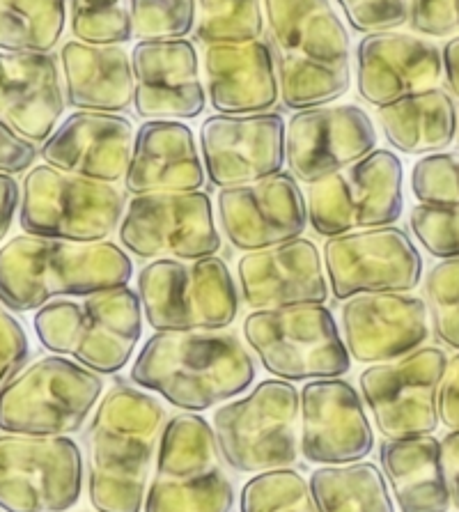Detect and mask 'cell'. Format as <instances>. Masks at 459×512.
Instances as JSON below:
<instances>
[{
    "mask_svg": "<svg viewBox=\"0 0 459 512\" xmlns=\"http://www.w3.org/2000/svg\"><path fill=\"white\" fill-rule=\"evenodd\" d=\"M138 389L189 414L239 398L255 382V361L230 331H157L131 368Z\"/></svg>",
    "mask_w": 459,
    "mask_h": 512,
    "instance_id": "6da1fadb",
    "label": "cell"
},
{
    "mask_svg": "<svg viewBox=\"0 0 459 512\" xmlns=\"http://www.w3.org/2000/svg\"><path fill=\"white\" fill-rule=\"evenodd\" d=\"M166 409L152 393L118 384L88 430V496L97 512H143Z\"/></svg>",
    "mask_w": 459,
    "mask_h": 512,
    "instance_id": "7a4b0ae2",
    "label": "cell"
},
{
    "mask_svg": "<svg viewBox=\"0 0 459 512\" xmlns=\"http://www.w3.org/2000/svg\"><path fill=\"white\" fill-rule=\"evenodd\" d=\"M280 99L290 111L336 104L352 85V40L331 0H264Z\"/></svg>",
    "mask_w": 459,
    "mask_h": 512,
    "instance_id": "3957f363",
    "label": "cell"
},
{
    "mask_svg": "<svg viewBox=\"0 0 459 512\" xmlns=\"http://www.w3.org/2000/svg\"><path fill=\"white\" fill-rule=\"evenodd\" d=\"M134 262L120 244L65 242L23 235L0 248V304L33 313L49 301L90 297L127 287Z\"/></svg>",
    "mask_w": 459,
    "mask_h": 512,
    "instance_id": "277c9868",
    "label": "cell"
},
{
    "mask_svg": "<svg viewBox=\"0 0 459 512\" xmlns=\"http://www.w3.org/2000/svg\"><path fill=\"white\" fill-rule=\"evenodd\" d=\"M138 292L118 287L79 299H56L37 310L33 329L42 347L67 356L97 375H115L129 366L143 336Z\"/></svg>",
    "mask_w": 459,
    "mask_h": 512,
    "instance_id": "5b68a950",
    "label": "cell"
},
{
    "mask_svg": "<svg viewBox=\"0 0 459 512\" xmlns=\"http://www.w3.org/2000/svg\"><path fill=\"white\" fill-rule=\"evenodd\" d=\"M235 487L221 467L214 428L200 414L163 423L143 512H232Z\"/></svg>",
    "mask_w": 459,
    "mask_h": 512,
    "instance_id": "8992f818",
    "label": "cell"
},
{
    "mask_svg": "<svg viewBox=\"0 0 459 512\" xmlns=\"http://www.w3.org/2000/svg\"><path fill=\"white\" fill-rule=\"evenodd\" d=\"M136 292L154 331H225L239 315V287L219 255L147 262Z\"/></svg>",
    "mask_w": 459,
    "mask_h": 512,
    "instance_id": "52a82bcc",
    "label": "cell"
},
{
    "mask_svg": "<svg viewBox=\"0 0 459 512\" xmlns=\"http://www.w3.org/2000/svg\"><path fill=\"white\" fill-rule=\"evenodd\" d=\"M104 393V379L67 356L21 368L0 386V432L72 437L81 432Z\"/></svg>",
    "mask_w": 459,
    "mask_h": 512,
    "instance_id": "ba28073f",
    "label": "cell"
},
{
    "mask_svg": "<svg viewBox=\"0 0 459 512\" xmlns=\"http://www.w3.org/2000/svg\"><path fill=\"white\" fill-rule=\"evenodd\" d=\"M212 428L232 471L255 476L292 469L299 460V389L285 379H264L216 409Z\"/></svg>",
    "mask_w": 459,
    "mask_h": 512,
    "instance_id": "9c48e42d",
    "label": "cell"
},
{
    "mask_svg": "<svg viewBox=\"0 0 459 512\" xmlns=\"http://www.w3.org/2000/svg\"><path fill=\"white\" fill-rule=\"evenodd\" d=\"M244 338L262 368L285 382H313L347 375L352 368L336 317L324 304L253 310Z\"/></svg>",
    "mask_w": 459,
    "mask_h": 512,
    "instance_id": "30bf717a",
    "label": "cell"
},
{
    "mask_svg": "<svg viewBox=\"0 0 459 512\" xmlns=\"http://www.w3.org/2000/svg\"><path fill=\"white\" fill-rule=\"evenodd\" d=\"M127 196L115 184L85 180L49 164L28 170L19 223L26 235L65 242H106L118 232Z\"/></svg>",
    "mask_w": 459,
    "mask_h": 512,
    "instance_id": "8fae6325",
    "label": "cell"
},
{
    "mask_svg": "<svg viewBox=\"0 0 459 512\" xmlns=\"http://www.w3.org/2000/svg\"><path fill=\"white\" fill-rule=\"evenodd\" d=\"M402 184V159L377 147L356 164L310 184L306 196L308 226L326 239L395 226L404 212Z\"/></svg>",
    "mask_w": 459,
    "mask_h": 512,
    "instance_id": "7c38bea8",
    "label": "cell"
},
{
    "mask_svg": "<svg viewBox=\"0 0 459 512\" xmlns=\"http://www.w3.org/2000/svg\"><path fill=\"white\" fill-rule=\"evenodd\" d=\"M83 494V453L72 437L0 434V510L67 512Z\"/></svg>",
    "mask_w": 459,
    "mask_h": 512,
    "instance_id": "4fadbf2b",
    "label": "cell"
},
{
    "mask_svg": "<svg viewBox=\"0 0 459 512\" xmlns=\"http://www.w3.org/2000/svg\"><path fill=\"white\" fill-rule=\"evenodd\" d=\"M120 246L140 260H200L219 255L223 239L205 191L134 196L120 221Z\"/></svg>",
    "mask_w": 459,
    "mask_h": 512,
    "instance_id": "5bb4252c",
    "label": "cell"
},
{
    "mask_svg": "<svg viewBox=\"0 0 459 512\" xmlns=\"http://www.w3.org/2000/svg\"><path fill=\"white\" fill-rule=\"evenodd\" d=\"M448 354L423 345L402 359L375 363L359 377V391L386 439L420 437L439 428V384Z\"/></svg>",
    "mask_w": 459,
    "mask_h": 512,
    "instance_id": "9a60e30c",
    "label": "cell"
},
{
    "mask_svg": "<svg viewBox=\"0 0 459 512\" xmlns=\"http://www.w3.org/2000/svg\"><path fill=\"white\" fill-rule=\"evenodd\" d=\"M322 260L329 290L338 301L356 294L414 292L423 281L418 246L398 226L329 237Z\"/></svg>",
    "mask_w": 459,
    "mask_h": 512,
    "instance_id": "2e32d148",
    "label": "cell"
},
{
    "mask_svg": "<svg viewBox=\"0 0 459 512\" xmlns=\"http://www.w3.org/2000/svg\"><path fill=\"white\" fill-rule=\"evenodd\" d=\"M377 150L375 122L354 104L297 111L285 129V164L297 182L315 184Z\"/></svg>",
    "mask_w": 459,
    "mask_h": 512,
    "instance_id": "e0dca14e",
    "label": "cell"
},
{
    "mask_svg": "<svg viewBox=\"0 0 459 512\" xmlns=\"http://www.w3.org/2000/svg\"><path fill=\"white\" fill-rule=\"evenodd\" d=\"M375 451V430L361 393L345 379H313L299 391V455L310 464L363 462Z\"/></svg>",
    "mask_w": 459,
    "mask_h": 512,
    "instance_id": "ac0fdd59",
    "label": "cell"
},
{
    "mask_svg": "<svg viewBox=\"0 0 459 512\" xmlns=\"http://www.w3.org/2000/svg\"><path fill=\"white\" fill-rule=\"evenodd\" d=\"M285 120L278 113H216L200 127V154L219 189L253 184L283 173Z\"/></svg>",
    "mask_w": 459,
    "mask_h": 512,
    "instance_id": "d6986e66",
    "label": "cell"
},
{
    "mask_svg": "<svg viewBox=\"0 0 459 512\" xmlns=\"http://www.w3.org/2000/svg\"><path fill=\"white\" fill-rule=\"evenodd\" d=\"M216 214L225 239L244 253L292 242L308 228V203L290 173L219 189Z\"/></svg>",
    "mask_w": 459,
    "mask_h": 512,
    "instance_id": "ffe728a7",
    "label": "cell"
},
{
    "mask_svg": "<svg viewBox=\"0 0 459 512\" xmlns=\"http://www.w3.org/2000/svg\"><path fill=\"white\" fill-rule=\"evenodd\" d=\"M342 340L363 366L402 359L432 336L430 306L409 292L356 294L340 310Z\"/></svg>",
    "mask_w": 459,
    "mask_h": 512,
    "instance_id": "44dd1931",
    "label": "cell"
},
{
    "mask_svg": "<svg viewBox=\"0 0 459 512\" xmlns=\"http://www.w3.org/2000/svg\"><path fill=\"white\" fill-rule=\"evenodd\" d=\"M237 287L251 310L320 306L331 294L320 248L306 237L241 255Z\"/></svg>",
    "mask_w": 459,
    "mask_h": 512,
    "instance_id": "7402d4cb",
    "label": "cell"
},
{
    "mask_svg": "<svg viewBox=\"0 0 459 512\" xmlns=\"http://www.w3.org/2000/svg\"><path fill=\"white\" fill-rule=\"evenodd\" d=\"M134 108L145 120H193L207 108L196 44L184 40L138 42L131 51Z\"/></svg>",
    "mask_w": 459,
    "mask_h": 512,
    "instance_id": "603a6c76",
    "label": "cell"
},
{
    "mask_svg": "<svg viewBox=\"0 0 459 512\" xmlns=\"http://www.w3.org/2000/svg\"><path fill=\"white\" fill-rule=\"evenodd\" d=\"M441 79V49L427 37L388 30L365 35L356 49V90L375 108L439 88Z\"/></svg>",
    "mask_w": 459,
    "mask_h": 512,
    "instance_id": "cb8c5ba5",
    "label": "cell"
},
{
    "mask_svg": "<svg viewBox=\"0 0 459 512\" xmlns=\"http://www.w3.org/2000/svg\"><path fill=\"white\" fill-rule=\"evenodd\" d=\"M134 143L136 127L127 115L76 111L42 143L40 157L62 173L118 184L129 170Z\"/></svg>",
    "mask_w": 459,
    "mask_h": 512,
    "instance_id": "d4e9b609",
    "label": "cell"
},
{
    "mask_svg": "<svg viewBox=\"0 0 459 512\" xmlns=\"http://www.w3.org/2000/svg\"><path fill=\"white\" fill-rule=\"evenodd\" d=\"M65 83L53 53L0 51V120L35 145L49 141L65 113Z\"/></svg>",
    "mask_w": 459,
    "mask_h": 512,
    "instance_id": "484cf974",
    "label": "cell"
},
{
    "mask_svg": "<svg viewBox=\"0 0 459 512\" xmlns=\"http://www.w3.org/2000/svg\"><path fill=\"white\" fill-rule=\"evenodd\" d=\"M207 99L223 115L269 113L280 102V83L271 44H212L202 53Z\"/></svg>",
    "mask_w": 459,
    "mask_h": 512,
    "instance_id": "4316f807",
    "label": "cell"
},
{
    "mask_svg": "<svg viewBox=\"0 0 459 512\" xmlns=\"http://www.w3.org/2000/svg\"><path fill=\"white\" fill-rule=\"evenodd\" d=\"M207 180L193 129L180 120H147L136 131L134 154L124 191L145 193L200 191Z\"/></svg>",
    "mask_w": 459,
    "mask_h": 512,
    "instance_id": "83f0119b",
    "label": "cell"
},
{
    "mask_svg": "<svg viewBox=\"0 0 459 512\" xmlns=\"http://www.w3.org/2000/svg\"><path fill=\"white\" fill-rule=\"evenodd\" d=\"M60 67L65 99L76 111L122 113L134 106V65L122 46L69 40L60 49Z\"/></svg>",
    "mask_w": 459,
    "mask_h": 512,
    "instance_id": "f1b7e54d",
    "label": "cell"
},
{
    "mask_svg": "<svg viewBox=\"0 0 459 512\" xmlns=\"http://www.w3.org/2000/svg\"><path fill=\"white\" fill-rule=\"evenodd\" d=\"M379 462L400 512L453 508L441 469V441L434 434L386 439L379 448Z\"/></svg>",
    "mask_w": 459,
    "mask_h": 512,
    "instance_id": "f546056e",
    "label": "cell"
},
{
    "mask_svg": "<svg viewBox=\"0 0 459 512\" xmlns=\"http://www.w3.org/2000/svg\"><path fill=\"white\" fill-rule=\"evenodd\" d=\"M377 111L386 141L402 154L427 157L457 138V106L441 88L416 92Z\"/></svg>",
    "mask_w": 459,
    "mask_h": 512,
    "instance_id": "4dcf8cb0",
    "label": "cell"
},
{
    "mask_svg": "<svg viewBox=\"0 0 459 512\" xmlns=\"http://www.w3.org/2000/svg\"><path fill=\"white\" fill-rule=\"evenodd\" d=\"M308 485L320 512H395L384 473L372 462L320 467Z\"/></svg>",
    "mask_w": 459,
    "mask_h": 512,
    "instance_id": "1f68e13d",
    "label": "cell"
},
{
    "mask_svg": "<svg viewBox=\"0 0 459 512\" xmlns=\"http://www.w3.org/2000/svg\"><path fill=\"white\" fill-rule=\"evenodd\" d=\"M69 0H0V51L53 53L65 35Z\"/></svg>",
    "mask_w": 459,
    "mask_h": 512,
    "instance_id": "d6a6232c",
    "label": "cell"
},
{
    "mask_svg": "<svg viewBox=\"0 0 459 512\" xmlns=\"http://www.w3.org/2000/svg\"><path fill=\"white\" fill-rule=\"evenodd\" d=\"M193 33L205 46L262 40L264 0H198Z\"/></svg>",
    "mask_w": 459,
    "mask_h": 512,
    "instance_id": "836d02e7",
    "label": "cell"
},
{
    "mask_svg": "<svg viewBox=\"0 0 459 512\" xmlns=\"http://www.w3.org/2000/svg\"><path fill=\"white\" fill-rule=\"evenodd\" d=\"M239 512H320L308 480L294 469L255 473L241 487Z\"/></svg>",
    "mask_w": 459,
    "mask_h": 512,
    "instance_id": "e575fe53",
    "label": "cell"
},
{
    "mask_svg": "<svg viewBox=\"0 0 459 512\" xmlns=\"http://www.w3.org/2000/svg\"><path fill=\"white\" fill-rule=\"evenodd\" d=\"M131 0H69V28L79 42L122 46L134 40Z\"/></svg>",
    "mask_w": 459,
    "mask_h": 512,
    "instance_id": "d590c367",
    "label": "cell"
},
{
    "mask_svg": "<svg viewBox=\"0 0 459 512\" xmlns=\"http://www.w3.org/2000/svg\"><path fill=\"white\" fill-rule=\"evenodd\" d=\"M198 0H131V28L138 42L184 40L196 26Z\"/></svg>",
    "mask_w": 459,
    "mask_h": 512,
    "instance_id": "8d00e7d4",
    "label": "cell"
},
{
    "mask_svg": "<svg viewBox=\"0 0 459 512\" xmlns=\"http://www.w3.org/2000/svg\"><path fill=\"white\" fill-rule=\"evenodd\" d=\"M409 186L418 205L459 209V154L434 152L420 157Z\"/></svg>",
    "mask_w": 459,
    "mask_h": 512,
    "instance_id": "74e56055",
    "label": "cell"
},
{
    "mask_svg": "<svg viewBox=\"0 0 459 512\" xmlns=\"http://www.w3.org/2000/svg\"><path fill=\"white\" fill-rule=\"evenodd\" d=\"M409 226L432 258H459V209L416 205L409 212Z\"/></svg>",
    "mask_w": 459,
    "mask_h": 512,
    "instance_id": "f35d334b",
    "label": "cell"
},
{
    "mask_svg": "<svg viewBox=\"0 0 459 512\" xmlns=\"http://www.w3.org/2000/svg\"><path fill=\"white\" fill-rule=\"evenodd\" d=\"M356 33H388L407 26L409 0H336Z\"/></svg>",
    "mask_w": 459,
    "mask_h": 512,
    "instance_id": "ab89813d",
    "label": "cell"
},
{
    "mask_svg": "<svg viewBox=\"0 0 459 512\" xmlns=\"http://www.w3.org/2000/svg\"><path fill=\"white\" fill-rule=\"evenodd\" d=\"M409 26L423 37H459V0H409Z\"/></svg>",
    "mask_w": 459,
    "mask_h": 512,
    "instance_id": "60d3db41",
    "label": "cell"
},
{
    "mask_svg": "<svg viewBox=\"0 0 459 512\" xmlns=\"http://www.w3.org/2000/svg\"><path fill=\"white\" fill-rule=\"evenodd\" d=\"M30 359V343L21 322L0 304V386L17 375Z\"/></svg>",
    "mask_w": 459,
    "mask_h": 512,
    "instance_id": "b9f144b4",
    "label": "cell"
},
{
    "mask_svg": "<svg viewBox=\"0 0 459 512\" xmlns=\"http://www.w3.org/2000/svg\"><path fill=\"white\" fill-rule=\"evenodd\" d=\"M40 150L33 141L17 134L10 124L0 120V175H21L35 166Z\"/></svg>",
    "mask_w": 459,
    "mask_h": 512,
    "instance_id": "7bdbcfd3",
    "label": "cell"
},
{
    "mask_svg": "<svg viewBox=\"0 0 459 512\" xmlns=\"http://www.w3.org/2000/svg\"><path fill=\"white\" fill-rule=\"evenodd\" d=\"M425 294L432 308L459 310V258L441 260L427 271Z\"/></svg>",
    "mask_w": 459,
    "mask_h": 512,
    "instance_id": "ee69618b",
    "label": "cell"
},
{
    "mask_svg": "<svg viewBox=\"0 0 459 512\" xmlns=\"http://www.w3.org/2000/svg\"><path fill=\"white\" fill-rule=\"evenodd\" d=\"M437 409L441 425H446L448 430H459V352L448 356L439 384Z\"/></svg>",
    "mask_w": 459,
    "mask_h": 512,
    "instance_id": "f6af8a7d",
    "label": "cell"
},
{
    "mask_svg": "<svg viewBox=\"0 0 459 512\" xmlns=\"http://www.w3.org/2000/svg\"><path fill=\"white\" fill-rule=\"evenodd\" d=\"M441 469L446 480L450 503L459 510V430H448L446 437H441Z\"/></svg>",
    "mask_w": 459,
    "mask_h": 512,
    "instance_id": "bcb514c9",
    "label": "cell"
},
{
    "mask_svg": "<svg viewBox=\"0 0 459 512\" xmlns=\"http://www.w3.org/2000/svg\"><path fill=\"white\" fill-rule=\"evenodd\" d=\"M21 205L19 182L12 175H0V242L10 235L14 216Z\"/></svg>",
    "mask_w": 459,
    "mask_h": 512,
    "instance_id": "7dc6e473",
    "label": "cell"
},
{
    "mask_svg": "<svg viewBox=\"0 0 459 512\" xmlns=\"http://www.w3.org/2000/svg\"><path fill=\"white\" fill-rule=\"evenodd\" d=\"M432 333L441 345L459 352V310L457 308H432Z\"/></svg>",
    "mask_w": 459,
    "mask_h": 512,
    "instance_id": "c3c4849f",
    "label": "cell"
},
{
    "mask_svg": "<svg viewBox=\"0 0 459 512\" xmlns=\"http://www.w3.org/2000/svg\"><path fill=\"white\" fill-rule=\"evenodd\" d=\"M441 58L448 90L453 92V97L459 102V37H453V40L446 42V46L441 49Z\"/></svg>",
    "mask_w": 459,
    "mask_h": 512,
    "instance_id": "681fc988",
    "label": "cell"
},
{
    "mask_svg": "<svg viewBox=\"0 0 459 512\" xmlns=\"http://www.w3.org/2000/svg\"><path fill=\"white\" fill-rule=\"evenodd\" d=\"M457 143H459V111H457Z\"/></svg>",
    "mask_w": 459,
    "mask_h": 512,
    "instance_id": "f907efd6",
    "label": "cell"
},
{
    "mask_svg": "<svg viewBox=\"0 0 459 512\" xmlns=\"http://www.w3.org/2000/svg\"><path fill=\"white\" fill-rule=\"evenodd\" d=\"M0 512H3V510H0Z\"/></svg>",
    "mask_w": 459,
    "mask_h": 512,
    "instance_id": "816d5d0a",
    "label": "cell"
}]
</instances>
